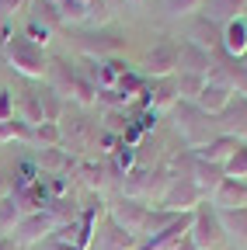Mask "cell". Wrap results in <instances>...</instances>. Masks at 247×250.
<instances>
[{
	"label": "cell",
	"mask_w": 247,
	"mask_h": 250,
	"mask_svg": "<svg viewBox=\"0 0 247 250\" xmlns=\"http://www.w3.org/2000/svg\"><path fill=\"white\" fill-rule=\"evenodd\" d=\"M129 4H139V0H129Z\"/></svg>",
	"instance_id": "cell-33"
},
{
	"label": "cell",
	"mask_w": 247,
	"mask_h": 250,
	"mask_svg": "<svg viewBox=\"0 0 247 250\" xmlns=\"http://www.w3.org/2000/svg\"><path fill=\"white\" fill-rule=\"evenodd\" d=\"M24 4V0H0V18H4V14H11V11H18Z\"/></svg>",
	"instance_id": "cell-30"
},
{
	"label": "cell",
	"mask_w": 247,
	"mask_h": 250,
	"mask_svg": "<svg viewBox=\"0 0 247 250\" xmlns=\"http://www.w3.org/2000/svg\"><path fill=\"white\" fill-rule=\"evenodd\" d=\"M216 215H220L223 233H230L233 240L240 236V243H247V208H223V212H216Z\"/></svg>",
	"instance_id": "cell-12"
},
{
	"label": "cell",
	"mask_w": 247,
	"mask_h": 250,
	"mask_svg": "<svg viewBox=\"0 0 247 250\" xmlns=\"http://www.w3.org/2000/svg\"><path fill=\"white\" fill-rule=\"evenodd\" d=\"M4 52H7V62L21 73V77H45V56H42V49L28 39V35H14V39H7V45H4Z\"/></svg>",
	"instance_id": "cell-1"
},
{
	"label": "cell",
	"mask_w": 247,
	"mask_h": 250,
	"mask_svg": "<svg viewBox=\"0 0 247 250\" xmlns=\"http://www.w3.org/2000/svg\"><path fill=\"white\" fill-rule=\"evenodd\" d=\"M28 39H32L39 49L49 42V24H42V21H32V24H28Z\"/></svg>",
	"instance_id": "cell-27"
},
{
	"label": "cell",
	"mask_w": 247,
	"mask_h": 250,
	"mask_svg": "<svg viewBox=\"0 0 247 250\" xmlns=\"http://www.w3.org/2000/svg\"><path fill=\"white\" fill-rule=\"evenodd\" d=\"M21 205L14 202V198H4V202H0V233H11L18 223H21Z\"/></svg>",
	"instance_id": "cell-22"
},
{
	"label": "cell",
	"mask_w": 247,
	"mask_h": 250,
	"mask_svg": "<svg viewBox=\"0 0 247 250\" xmlns=\"http://www.w3.org/2000/svg\"><path fill=\"white\" fill-rule=\"evenodd\" d=\"M202 87H205V77H184V73H181L178 94H184V98H188V101H195L199 94H202Z\"/></svg>",
	"instance_id": "cell-24"
},
{
	"label": "cell",
	"mask_w": 247,
	"mask_h": 250,
	"mask_svg": "<svg viewBox=\"0 0 247 250\" xmlns=\"http://www.w3.org/2000/svg\"><path fill=\"white\" fill-rule=\"evenodd\" d=\"M244 7V0H205V21H233L237 18V11Z\"/></svg>",
	"instance_id": "cell-17"
},
{
	"label": "cell",
	"mask_w": 247,
	"mask_h": 250,
	"mask_svg": "<svg viewBox=\"0 0 247 250\" xmlns=\"http://www.w3.org/2000/svg\"><path fill=\"white\" fill-rule=\"evenodd\" d=\"M21 122L32 125V129L45 122V118H42V101H39V94H24V98H21Z\"/></svg>",
	"instance_id": "cell-21"
},
{
	"label": "cell",
	"mask_w": 247,
	"mask_h": 250,
	"mask_svg": "<svg viewBox=\"0 0 247 250\" xmlns=\"http://www.w3.org/2000/svg\"><path fill=\"white\" fill-rule=\"evenodd\" d=\"M174 115H178V132H184V139H188L192 146H199V143H202V136H199V118H202V111H199L195 104H181Z\"/></svg>",
	"instance_id": "cell-11"
},
{
	"label": "cell",
	"mask_w": 247,
	"mask_h": 250,
	"mask_svg": "<svg viewBox=\"0 0 247 250\" xmlns=\"http://www.w3.org/2000/svg\"><path fill=\"white\" fill-rule=\"evenodd\" d=\"M237 149H240V146H237V139H233V136H220V139H212V143L205 146L202 160H205V164H216V167H220L223 160H230V156H233Z\"/></svg>",
	"instance_id": "cell-15"
},
{
	"label": "cell",
	"mask_w": 247,
	"mask_h": 250,
	"mask_svg": "<svg viewBox=\"0 0 247 250\" xmlns=\"http://www.w3.org/2000/svg\"><path fill=\"white\" fill-rule=\"evenodd\" d=\"M174 66H178V49L174 45H157L146 56V73H153V77H164Z\"/></svg>",
	"instance_id": "cell-10"
},
{
	"label": "cell",
	"mask_w": 247,
	"mask_h": 250,
	"mask_svg": "<svg viewBox=\"0 0 247 250\" xmlns=\"http://www.w3.org/2000/svg\"><path fill=\"white\" fill-rule=\"evenodd\" d=\"M216 39H220V35H216V24L205 21V18H199V21L192 24V31H188V42L199 45V49H205V52L216 45Z\"/></svg>",
	"instance_id": "cell-18"
},
{
	"label": "cell",
	"mask_w": 247,
	"mask_h": 250,
	"mask_svg": "<svg viewBox=\"0 0 247 250\" xmlns=\"http://www.w3.org/2000/svg\"><path fill=\"white\" fill-rule=\"evenodd\" d=\"M7 118H14V115H11V94L0 90V122H7Z\"/></svg>",
	"instance_id": "cell-29"
},
{
	"label": "cell",
	"mask_w": 247,
	"mask_h": 250,
	"mask_svg": "<svg viewBox=\"0 0 247 250\" xmlns=\"http://www.w3.org/2000/svg\"><path fill=\"white\" fill-rule=\"evenodd\" d=\"M230 94H233L230 87H223V83H216V80H205L202 94L195 98V108H199L202 115H220V111H226V104L233 101Z\"/></svg>",
	"instance_id": "cell-8"
},
{
	"label": "cell",
	"mask_w": 247,
	"mask_h": 250,
	"mask_svg": "<svg viewBox=\"0 0 247 250\" xmlns=\"http://www.w3.org/2000/svg\"><path fill=\"white\" fill-rule=\"evenodd\" d=\"M202 4H205V0H164V11H167V14H174V18H181V14L199 11Z\"/></svg>",
	"instance_id": "cell-25"
},
{
	"label": "cell",
	"mask_w": 247,
	"mask_h": 250,
	"mask_svg": "<svg viewBox=\"0 0 247 250\" xmlns=\"http://www.w3.org/2000/svg\"><path fill=\"white\" fill-rule=\"evenodd\" d=\"M80 45H84V52H98V59H101L108 52H118L122 49V39H115V35H84Z\"/></svg>",
	"instance_id": "cell-19"
},
{
	"label": "cell",
	"mask_w": 247,
	"mask_h": 250,
	"mask_svg": "<svg viewBox=\"0 0 247 250\" xmlns=\"http://www.w3.org/2000/svg\"><path fill=\"white\" fill-rule=\"evenodd\" d=\"M178 70H181L184 77H209V70H212V52H205V49H199V45H192V42H184L181 52H178Z\"/></svg>",
	"instance_id": "cell-6"
},
{
	"label": "cell",
	"mask_w": 247,
	"mask_h": 250,
	"mask_svg": "<svg viewBox=\"0 0 247 250\" xmlns=\"http://www.w3.org/2000/svg\"><path fill=\"white\" fill-rule=\"evenodd\" d=\"M56 226H59V223H56V215H52L49 208L28 212V215H21V223L14 226V243H39V240H45Z\"/></svg>",
	"instance_id": "cell-3"
},
{
	"label": "cell",
	"mask_w": 247,
	"mask_h": 250,
	"mask_svg": "<svg viewBox=\"0 0 247 250\" xmlns=\"http://www.w3.org/2000/svg\"><path fill=\"white\" fill-rule=\"evenodd\" d=\"M223 45H226L230 56H244V52H247V21L233 18V21L223 28Z\"/></svg>",
	"instance_id": "cell-13"
},
{
	"label": "cell",
	"mask_w": 247,
	"mask_h": 250,
	"mask_svg": "<svg viewBox=\"0 0 247 250\" xmlns=\"http://www.w3.org/2000/svg\"><path fill=\"white\" fill-rule=\"evenodd\" d=\"M133 233H126L122 226H115L112 219H108V226H105V233H98V250H129L133 247Z\"/></svg>",
	"instance_id": "cell-14"
},
{
	"label": "cell",
	"mask_w": 247,
	"mask_h": 250,
	"mask_svg": "<svg viewBox=\"0 0 247 250\" xmlns=\"http://www.w3.org/2000/svg\"><path fill=\"white\" fill-rule=\"evenodd\" d=\"M0 250H18V243H14V240H7V236H0Z\"/></svg>",
	"instance_id": "cell-32"
},
{
	"label": "cell",
	"mask_w": 247,
	"mask_h": 250,
	"mask_svg": "<svg viewBox=\"0 0 247 250\" xmlns=\"http://www.w3.org/2000/svg\"><path fill=\"white\" fill-rule=\"evenodd\" d=\"M195 188L202 195H209V191H216V188H220V181H223V170L216 167V164H205V160H199L195 164Z\"/></svg>",
	"instance_id": "cell-16"
},
{
	"label": "cell",
	"mask_w": 247,
	"mask_h": 250,
	"mask_svg": "<svg viewBox=\"0 0 247 250\" xmlns=\"http://www.w3.org/2000/svg\"><path fill=\"white\" fill-rule=\"evenodd\" d=\"M39 167L49 170V174L56 177L59 170H67V167H70V160H67V153L59 149V146H45V149L39 153Z\"/></svg>",
	"instance_id": "cell-20"
},
{
	"label": "cell",
	"mask_w": 247,
	"mask_h": 250,
	"mask_svg": "<svg viewBox=\"0 0 247 250\" xmlns=\"http://www.w3.org/2000/svg\"><path fill=\"white\" fill-rule=\"evenodd\" d=\"M171 250H199V247H195V243H192V240H188V236H184V240H181V243H174V247H171Z\"/></svg>",
	"instance_id": "cell-31"
},
{
	"label": "cell",
	"mask_w": 247,
	"mask_h": 250,
	"mask_svg": "<svg viewBox=\"0 0 247 250\" xmlns=\"http://www.w3.org/2000/svg\"><path fill=\"white\" fill-rule=\"evenodd\" d=\"M188 240H192L199 250H212L216 243L223 240L220 215H216L212 208H199V212H192V229H188Z\"/></svg>",
	"instance_id": "cell-2"
},
{
	"label": "cell",
	"mask_w": 247,
	"mask_h": 250,
	"mask_svg": "<svg viewBox=\"0 0 247 250\" xmlns=\"http://www.w3.org/2000/svg\"><path fill=\"white\" fill-rule=\"evenodd\" d=\"M199 198H202V191L195 188L192 177H171L167 191L160 195V205L167 212H188L192 205H199Z\"/></svg>",
	"instance_id": "cell-4"
},
{
	"label": "cell",
	"mask_w": 247,
	"mask_h": 250,
	"mask_svg": "<svg viewBox=\"0 0 247 250\" xmlns=\"http://www.w3.org/2000/svg\"><path fill=\"white\" fill-rule=\"evenodd\" d=\"M35 139H39V143H45V146H56V143H59V125H52V122L35 125Z\"/></svg>",
	"instance_id": "cell-26"
},
{
	"label": "cell",
	"mask_w": 247,
	"mask_h": 250,
	"mask_svg": "<svg viewBox=\"0 0 247 250\" xmlns=\"http://www.w3.org/2000/svg\"><path fill=\"white\" fill-rule=\"evenodd\" d=\"M45 77H49V83H52V94H70L77 73L70 70L67 59H52V62H45Z\"/></svg>",
	"instance_id": "cell-9"
},
{
	"label": "cell",
	"mask_w": 247,
	"mask_h": 250,
	"mask_svg": "<svg viewBox=\"0 0 247 250\" xmlns=\"http://www.w3.org/2000/svg\"><path fill=\"white\" fill-rule=\"evenodd\" d=\"M70 94H73V98H77L80 104H90V101H98V87L90 83L84 73H77V77H73V90H70Z\"/></svg>",
	"instance_id": "cell-23"
},
{
	"label": "cell",
	"mask_w": 247,
	"mask_h": 250,
	"mask_svg": "<svg viewBox=\"0 0 247 250\" xmlns=\"http://www.w3.org/2000/svg\"><path fill=\"white\" fill-rule=\"evenodd\" d=\"M11 191H14V177H11L7 170H0V202L11 198Z\"/></svg>",
	"instance_id": "cell-28"
},
{
	"label": "cell",
	"mask_w": 247,
	"mask_h": 250,
	"mask_svg": "<svg viewBox=\"0 0 247 250\" xmlns=\"http://www.w3.org/2000/svg\"><path fill=\"white\" fill-rule=\"evenodd\" d=\"M212 205L216 208H247V184L240 177H223L220 188L212 191Z\"/></svg>",
	"instance_id": "cell-7"
},
{
	"label": "cell",
	"mask_w": 247,
	"mask_h": 250,
	"mask_svg": "<svg viewBox=\"0 0 247 250\" xmlns=\"http://www.w3.org/2000/svg\"><path fill=\"white\" fill-rule=\"evenodd\" d=\"M146 215H150V205H139V202H133V198H122L118 205H112V223L122 226L126 233H133V236H143Z\"/></svg>",
	"instance_id": "cell-5"
}]
</instances>
